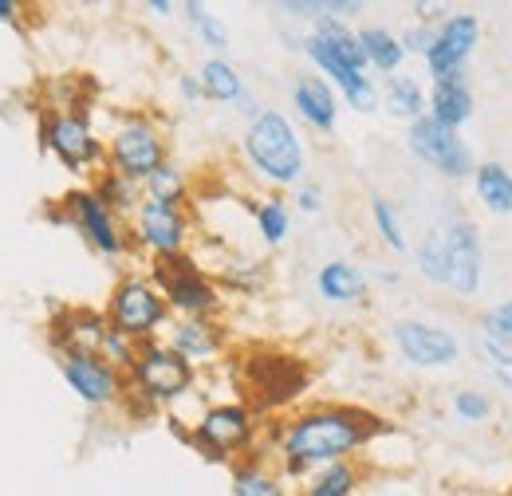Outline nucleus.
Listing matches in <instances>:
<instances>
[{"mask_svg": "<svg viewBox=\"0 0 512 496\" xmlns=\"http://www.w3.org/2000/svg\"><path fill=\"white\" fill-rule=\"evenodd\" d=\"M379 434H386V422L367 406L312 402L272 422L264 430V441L272 449L280 477L292 485V481H308V473L331 461H359V453Z\"/></svg>", "mask_w": 512, "mask_h": 496, "instance_id": "obj_1", "label": "nucleus"}, {"mask_svg": "<svg viewBox=\"0 0 512 496\" xmlns=\"http://www.w3.org/2000/svg\"><path fill=\"white\" fill-rule=\"evenodd\" d=\"M414 264L422 280L446 288L453 296H477L485 284V248H481V229L469 217H453L446 229H434L414 248Z\"/></svg>", "mask_w": 512, "mask_h": 496, "instance_id": "obj_2", "label": "nucleus"}, {"mask_svg": "<svg viewBox=\"0 0 512 496\" xmlns=\"http://www.w3.org/2000/svg\"><path fill=\"white\" fill-rule=\"evenodd\" d=\"M245 162L253 166L260 182L272 189H296L304 182L308 170V154H304V138L292 126V119L276 107H260V115L245 126Z\"/></svg>", "mask_w": 512, "mask_h": 496, "instance_id": "obj_3", "label": "nucleus"}, {"mask_svg": "<svg viewBox=\"0 0 512 496\" xmlns=\"http://www.w3.org/2000/svg\"><path fill=\"white\" fill-rule=\"evenodd\" d=\"M197 386V367L186 363L166 339L142 343L127 371V402H138L142 410H174L186 402Z\"/></svg>", "mask_w": 512, "mask_h": 496, "instance_id": "obj_4", "label": "nucleus"}, {"mask_svg": "<svg viewBox=\"0 0 512 496\" xmlns=\"http://www.w3.org/2000/svg\"><path fill=\"white\" fill-rule=\"evenodd\" d=\"M260 437L264 426L253 402H213L190 422L186 441L213 465H237L241 457L260 449Z\"/></svg>", "mask_w": 512, "mask_h": 496, "instance_id": "obj_5", "label": "nucleus"}, {"mask_svg": "<svg viewBox=\"0 0 512 496\" xmlns=\"http://www.w3.org/2000/svg\"><path fill=\"white\" fill-rule=\"evenodd\" d=\"M40 150H48L67 174H99L107 170V138L91 123L83 107H44L40 111Z\"/></svg>", "mask_w": 512, "mask_h": 496, "instance_id": "obj_6", "label": "nucleus"}, {"mask_svg": "<svg viewBox=\"0 0 512 496\" xmlns=\"http://www.w3.org/2000/svg\"><path fill=\"white\" fill-rule=\"evenodd\" d=\"M103 311H107V323H111L115 331H123L127 339H134L138 347L162 339L166 327L174 323L162 288H158L146 272H123V276L111 284L107 308Z\"/></svg>", "mask_w": 512, "mask_h": 496, "instance_id": "obj_7", "label": "nucleus"}, {"mask_svg": "<svg viewBox=\"0 0 512 496\" xmlns=\"http://www.w3.org/2000/svg\"><path fill=\"white\" fill-rule=\"evenodd\" d=\"M162 162H170V142H166L162 123L146 111L119 115L107 134V170L142 186Z\"/></svg>", "mask_w": 512, "mask_h": 496, "instance_id": "obj_8", "label": "nucleus"}, {"mask_svg": "<svg viewBox=\"0 0 512 496\" xmlns=\"http://www.w3.org/2000/svg\"><path fill=\"white\" fill-rule=\"evenodd\" d=\"M146 276L162 288L174 319H217L225 308V292H221L217 276H209L190 252L170 256V260H150Z\"/></svg>", "mask_w": 512, "mask_h": 496, "instance_id": "obj_9", "label": "nucleus"}, {"mask_svg": "<svg viewBox=\"0 0 512 496\" xmlns=\"http://www.w3.org/2000/svg\"><path fill=\"white\" fill-rule=\"evenodd\" d=\"M60 209H64L67 229L91 248L95 256H103V260H123L130 248H134L130 245L127 221H123L119 213H111L91 186L67 189L64 197H60Z\"/></svg>", "mask_w": 512, "mask_h": 496, "instance_id": "obj_10", "label": "nucleus"}, {"mask_svg": "<svg viewBox=\"0 0 512 496\" xmlns=\"http://www.w3.org/2000/svg\"><path fill=\"white\" fill-rule=\"evenodd\" d=\"M130 245L146 252L150 260H170V256H186L193 245V217L182 205H162L142 197V205L134 209L127 221Z\"/></svg>", "mask_w": 512, "mask_h": 496, "instance_id": "obj_11", "label": "nucleus"}, {"mask_svg": "<svg viewBox=\"0 0 512 496\" xmlns=\"http://www.w3.org/2000/svg\"><path fill=\"white\" fill-rule=\"evenodd\" d=\"M406 150L422 166L438 170L446 182H469L473 170H477V158H473L469 142L461 138V130H449V126L434 123L430 115L406 123Z\"/></svg>", "mask_w": 512, "mask_h": 496, "instance_id": "obj_12", "label": "nucleus"}, {"mask_svg": "<svg viewBox=\"0 0 512 496\" xmlns=\"http://www.w3.org/2000/svg\"><path fill=\"white\" fill-rule=\"evenodd\" d=\"M56 367L64 374L67 390L87 406V410H115L127 398V374L111 367L95 351H64L56 355Z\"/></svg>", "mask_w": 512, "mask_h": 496, "instance_id": "obj_13", "label": "nucleus"}, {"mask_svg": "<svg viewBox=\"0 0 512 496\" xmlns=\"http://www.w3.org/2000/svg\"><path fill=\"white\" fill-rule=\"evenodd\" d=\"M245 378H249V394H253V410H280L288 402H296L312 374L300 359L292 355H276V351H260V355H249L245 363Z\"/></svg>", "mask_w": 512, "mask_h": 496, "instance_id": "obj_14", "label": "nucleus"}, {"mask_svg": "<svg viewBox=\"0 0 512 496\" xmlns=\"http://www.w3.org/2000/svg\"><path fill=\"white\" fill-rule=\"evenodd\" d=\"M390 339L398 347V355L422 371H446L461 359V339L442 327V323H426V319H394L390 323Z\"/></svg>", "mask_w": 512, "mask_h": 496, "instance_id": "obj_15", "label": "nucleus"}, {"mask_svg": "<svg viewBox=\"0 0 512 496\" xmlns=\"http://www.w3.org/2000/svg\"><path fill=\"white\" fill-rule=\"evenodd\" d=\"M477 40H481V20H477L473 12H465V8H461V12H449L446 20L434 28L430 52L422 56L430 79L438 83V79H449V75H465Z\"/></svg>", "mask_w": 512, "mask_h": 496, "instance_id": "obj_16", "label": "nucleus"}, {"mask_svg": "<svg viewBox=\"0 0 512 496\" xmlns=\"http://www.w3.org/2000/svg\"><path fill=\"white\" fill-rule=\"evenodd\" d=\"M166 343L193 367H205L213 359L225 355L229 347V331L221 319H174L166 327Z\"/></svg>", "mask_w": 512, "mask_h": 496, "instance_id": "obj_17", "label": "nucleus"}, {"mask_svg": "<svg viewBox=\"0 0 512 496\" xmlns=\"http://www.w3.org/2000/svg\"><path fill=\"white\" fill-rule=\"evenodd\" d=\"M107 311L99 308H64L48 319V347L56 355L64 351H99L103 335H107Z\"/></svg>", "mask_w": 512, "mask_h": 496, "instance_id": "obj_18", "label": "nucleus"}, {"mask_svg": "<svg viewBox=\"0 0 512 496\" xmlns=\"http://www.w3.org/2000/svg\"><path fill=\"white\" fill-rule=\"evenodd\" d=\"M292 107H296L300 123L308 126V130H316V134H331L339 126V95H335V87L323 75H316V71L296 75V83H292Z\"/></svg>", "mask_w": 512, "mask_h": 496, "instance_id": "obj_19", "label": "nucleus"}, {"mask_svg": "<svg viewBox=\"0 0 512 496\" xmlns=\"http://www.w3.org/2000/svg\"><path fill=\"white\" fill-rule=\"evenodd\" d=\"M473 87L465 75H449V79H438L430 91H426V115L434 123L449 126V130H461V126L473 119Z\"/></svg>", "mask_w": 512, "mask_h": 496, "instance_id": "obj_20", "label": "nucleus"}, {"mask_svg": "<svg viewBox=\"0 0 512 496\" xmlns=\"http://www.w3.org/2000/svg\"><path fill=\"white\" fill-rule=\"evenodd\" d=\"M367 272L351 260H327L320 272H316V292H320L327 304L335 308H355L367 300Z\"/></svg>", "mask_w": 512, "mask_h": 496, "instance_id": "obj_21", "label": "nucleus"}, {"mask_svg": "<svg viewBox=\"0 0 512 496\" xmlns=\"http://www.w3.org/2000/svg\"><path fill=\"white\" fill-rule=\"evenodd\" d=\"M229 489H233V496H292L280 469L260 449L241 457L237 465H229Z\"/></svg>", "mask_w": 512, "mask_h": 496, "instance_id": "obj_22", "label": "nucleus"}, {"mask_svg": "<svg viewBox=\"0 0 512 496\" xmlns=\"http://www.w3.org/2000/svg\"><path fill=\"white\" fill-rule=\"evenodd\" d=\"M197 79H201V95L209 103H221V107H237L249 95V83L225 56H209L197 67Z\"/></svg>", "mask_w": 512, "mask_h": 496, "instance_id": "obj_23", "label": "nucleus"}, {"mask_svg": "<svg viewBox=\"0 0 512 496\" xmlns=\"http://www.w3.org/2000/svg\"><path fill=\"white\" fill-rule=\"evenodd\" d=\"M473 193H477V201L485 205V213H493V217H512V170L505 162H477V170H473Z\"/></svg>", "mask_w": 512, "mask_h": 496, "instance_id": "obj_24", "label": "nucleus"}, {"mask_svg": "<svg viewBox=\"0 0 512 496\" xmlns=\"http://www.w3.org/2000/svg\"><path fill=\"white\" fill-rule=\"evenodd\" d=\"M363 481H367L363 461H331L316 473H308L300 496H359Z\"/></svg>", "mask_w": 512, "mask_h": 496, "instance_id": "obj_25", "label": "nucleus"}, {"mask_svg": "<svg viewBox=\"0 0 512 496\" xmlns=\"http://www.w3.org/2000/svg\"><path fill=\"white\" fill-rule=\"evenodd\" d=\"M355 36H359V48L367 56V71H379L386 79L398 75V67L406 63L398 32H390L386 24H363V28H355Z\"/></svg>", "mask_w": 512, "mask_h": 496, "instance_id": "obj_26", "label": "nucleus"}, {"mask_svg": "<svg viewBox=\"0 0 512 496\" xmlns=\"http://www.w3.org/2000/svg\"><path fill=\"white\" fill-rule=\"evenodd\" d=\"M253 225L256 237L268 248H280L292 233V205L280 193H264L253 201Z\"/></svg>", "mask_w": 512, "mask_h": 496, "instance_id": "obj_27", "label": "nucleus"}, {"mask_svg": "<svg viewBox=\"0 0 512 496\" xmlns=\"http://www.w3.org/2000/svg\"><path fill=\"white\" fill-rule=\"evenodd\" d=\"M383 107L394 115V119H406V123H414V119H422L426 115V91H422V83L414 79V75H390L383 83Z\"/></svg>", "mask_w": 512, "mask_h": 496, "instance_id": "obj_28", "label": "nucleus"}, {"mask_svg": "<svg viewBox=\"0 0 512 496\" xmlns=\"http://www.w3.org/2000/svg\"><path fill=\"white\" fill-rule=\"evenodd\" d=\"M91 189H95L99 201H103L111 213H119L123 221L134 217V209H138L142 197H146L138 182H130V178H123V174H115V170H99V174L91 178Z\"/></svg>", "mask_w": 512, "mask_h": 496, "instance_id": "obj_29", "label": "nucleus"}, {"mask_svg": "<svg viewBox=\"0 0 512 496\" xmlns=\"http://www.w3.org/2000/svg\"><path fill=\"white\" fill-rule=\"evenodd\" d=\"M217 284L221 292H237V296H256L264 292L268 284V264L264 260H253V256H229L221 268H217Z\"/></svg>", "mask_w": 512, "mask_h": 496, "instance_id": "obj_30", "label": "nucleus"}, {"mask_svg": "<svg viewBox=\"0 0 512 496\" xmlns=\"http://www.w3.org/2000/svg\"><path fill=\"white\" fill-rule=\"evenodd\" d=\"M142 193H146L150 201L182 205V209H186V201H190V174H186V166H178V162L170 158V162H162V166L142 182Z\"/></svg>", "mask_w": 512, "mask_h": 496, "instance_id": "obj_31", "label": "nucleus"}, {"mask_svg": "<svg viewBox=\"0 0 512 496\" xmlns=\"http://www.w3.org/2000/svg\"><path fill=\"white\" fill-rule=\"evenodd\" d=\"M371 225H375L379 241H383L390 252H406V248H410L402 213H398V205H394L390 197H383V193H371Z\"/></svg>", "mask_w": 512, "mask_h": 496, "instance_id": "obj_32", "label": "nucleus"}, {"mask_svg": "<svg viewBox=\"0 0 512 496\" xmlns=\"http://www.w3.org/2000/svg\"><path fill=\"white\" fill-rule=\"evenodd\" d=\"M182 16H186V24L197 32V40H201L205 48H213L217 56L229 48V28H225V20H221L213 8H205V4H197V0H186V4H182Z\"/></svg>", "mask_w": 512, "mask_h": 496, "instance_id": "obj_33", "label": "nucleus"}, {"mask_svg": "<svg viewBox=\"0 0 512 496\" xmlns=\"http://www.w3.org/2000/svg\"><path fill=\"white\" fill-rule=\"evenodd\" d=\"M477 355L489 363V374H493L501 386H509L512 390V347L509 343H497V339H489V335H477Z\"/></svg>", "mask_w": 512, "mask_h": 496, "instance_id": "obj_34", "label": "nucleus"}, {"mask_svg": "<svg viewBox=\"0 0 512 496\" xmlns=\"http://www.w3.org/2000/svg\"><path fill=\"white\" fill-rule=\"evenodd\" d=\"M95 355H103L111 367H119V371L127 374L130 363H134V355H138V343L127 339L123 331H115V327H107V335H103V343H99V351Z\"/></svg>", "mask_w": 512, "mask_h": 496, "instance_id": "obj_35", "label": "nucleus"}, {"mask_svg": "<svg viewBox=\"0 0 512 496\" xmlns=\"http://www.w3.org/2000/svg\"><path fill=\"white\" fill-rule=\"evenodd\" d=\"M453 414L461 422H489L493 418V398L485 390H457L453 394Z\"/></svg>", "mask_w": 512, "mask_h": 496, "instance_id": "obj_36", "label": "nucleus"}, {"mask_svg": "<svg viewBox=\"0 0 512 496\" xmlns=\"http://www.w3.org/2000/svg\"><path fill=\"white\" fill-rule=\"evenodd\" d=\"M481 335H489V339L509 343L512 347V296L509 300H501L497 308L485 311V319H481Z\"/></svg>", "mask_w": 512, "mask_h": 496, "instance_id": "obj_37", "label": "nucleus"}, {"mask_svg": "<svg viewBox=\"0 0 512 496\" xmlns=\"http://www.w3.org/2000/svg\"><path fill=\"white\" fill-rule=\"evenodd\" d=\"M398 44H402V52H406V56H426V52H430V44H434V24L414 20L410 28H402Z\"/></svg>", "mask_w": 512, "mask_h": 496, "instance_id": "obj_38", "label": "nucleus"}, {"mask_svg": "<svg viewBox=\"0 0 512 496\" xmlns=\"http://www.w3.org/2000/svg\"><path fill=\"white\" fill-rule=\"evenodd\" d=\"M292 205H296L300 213L316 217V213L323 209V186L320 182H300V186L292 189Z\"/></svg>", "mask_w": 512, "mask_h": 496, "instance_id": "obj_39", "label": "nucleus"}, {"mask_svg": "<svg viewBox=\"0 0 512 496\" xmlns=\"http://www.w3.org/2000/svg\"><path fill=\"white\" fill-rule=\"evenodd\" d=\"M0 24L24 36V28H28V20H24V4H20V0H0Z\"/></svg>", "mask_w": 512, "mask_h": 496, "instance_id": "obj_40", "label": "nucleus"}, {"mask_svg": "<svg viewBox=\"0 0 512 496\" xmlns=\"http://www.w3.org/2000/svg\"><path fill=\"white\" fill-rule=\"evenodd\" d=\"M178 95H182L186 103H201V99H205V95H201V79L190 75V71H182V75H178Z\"/></svg>", "mask_w": 512, "mask_h": 496, "instance_id": "obj_41", "label": "nucleus"}, {"mask_svg": "<svg viewBox=\"0 0 512 496\" xmlns=\"http://www.w3.org/2000/svg\"><path fill=\"white\" fill-rule=\"evenodd\" d=\"M146 12H154V16H174L178 4H174V0H146Z\"/></svg>", "mask_w": 512, "mask_h": 496, "instance_id": "obj_42", "label": "nucleus"}, {"mask_svg": "<svg viewBox=\"0 0 512 496\" xmlns=\"http://www.w3.org/2000/svg\"><path fill=\"white\" fill-rule=\"evenodd\" d=\"M398 280H402V276H398V272H379V284H386V288H394V284H398Z\"/></svg>", "mask_w": 512, "mask_h": 496, "instance_id": "obj_43", "label": "nucleus"}]
</instances>
